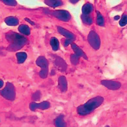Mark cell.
<instances>
[{
  "label": "cell",
  "mask_w": 127,
  "mask_h": 127,
  "mask_svg": "<svg viewBox=\"0 0 127 127\" xmlns=\"http://www.w3.org/2000/svg\"><path fill=\"white\" fill-rule=\"evenodd\" d=\"M4 3L9 6H16L17 3L15 0H1Z\"/></svg>",
  "instance_id": "obj_22"
},
{
  "label": "cell",
  "mask_w": 127,
  "mask_h": 127,
  "mask_svg": "<svg viewBox=\"0 0 127 127\" xmlns=\"http://www.w3.org/2000/svg\"><path fill=\"white\" fill-rule=\"evenodd\" d=\"M6 38L11 43L9 48L11 49V50L13 51L19 50L28 42V39L26 37L14 32L7 33Z\"/></svg>",
  "instance_id": "obj_2"
},
{
  "label": "cell",
  "mask_w": 127,
  "mask_h": 127,
  "mask_svg": "<svg viewBox=\"0 0 127 127\" xmlns=\"http://www.w3.org/2000/svg\"><path fill=\"white\" fill-rule=\"evenodd\" d=\"M50 104L48 102L45 101V102H40L39 104H37V103L35 102L31 103L30 108L32 111H35L37 109H39V110H46V109L50 108Z\"/></svg>",
  "instance_id": "obj_8"
},
{
  "label": "cell",
  "mask_w": 127,
  "mask_h": 127,
  "mask_svg": "<svg viewBox=\"0 0 127 127\" xmlns=\"http://www.w3.org/2000/svg\"><path fill=\"white\" fill-rule=\"evenodd\" d=\"M5 22L6 24L8 26H17L18 24V20L15 17H12V16H9V17L6 18L5 20Z\"/></svg>",
  "instance_id": "obj_12"
},
{
  "label": "cell",
  "mask_w": 127,
  "mask_h": 127,
  "mask_svg": "<svg viewBox=\"0 0 127 127\" xmlns=\"http://www.w3.org/2000/svg\"><path fill=\"white\" fill-rule=\"evenodd\" d=\"M48 5L52 7H56L62 5V1L60 0H44Z\"/></svg>",
  "instance_id": "obj_17"
},
{
  "label": "cell",
  "mask_w": 127,
  "mask_h": 127,
  "mask_svg": "<svg viewBox=\"0 0 127 127\" xmlns=\"http://www.w3.org/2000/svg\"><path fill=\"white\" fill-rule=\"evenodd\" d=\"M105 127H109V126H106Z\"/></svg>",
  "instance_id": "obj_28"
},
{
  "label": "cell",
  "mask_w": 127,
  "mask_h": 127,
  "mask_svg": "<svg viewBox=\"0 0 127 127\" xmlns=\"http://www.w3.org/2000/svg\"><path fill=\"white\" fill-rule=\"evenodd\" d=\"M82 18L84 22L87 24L91 25L93 23V18L89 16H88V15H84V14H83L82 16Z\"/></svg>",
  "instance_id": "obj_21"
},
{
  "label": "cell",
  "mask_w": 127,
  "mask_h": 127,
  "mask_svg": "<svg viewBox=\"0 0 127 127\" xmlns=\"http://www.w3.org/2000/svg\"><path fill=\"white\" fill-rule=\"evenodd\" d=\"M88 42L89 44L95 50H98L99 49L100 46V39L97 33L95 32L94 31H91L88 35Z\"/></svg>",
  "instance_id": "obj_5"
},
{
  "label": "cell",
  "mask_w": 127,
  "mask_h": 127,
  "mask_svg": "<svg viewBox=\"0 0 127 127\" xmlns=\"http://www.w3.org/2000/svg\"><path fill=\"white\" fill-rule=\"evenodd\" d=\"M56 64L58 65V67H59V68H61V70H65L66 67V63H64V61L61 58H57L56 61Z\"/></svg>",
  "instance_id": "obj_19"
},
{
  "label": "cell",
  "mask_w": 127,
  "mask_h": 127,
  "mask_svg": "<svg viewBox=\"0 0 127 127\" xmlns=\"http://www.w3.org/2000/svg\"><path fill=\"white\" fill-rule=\"evenodd\" d=\"M18 31L21 33H22L23 35H30L31 33V30H30V27L27 26V25H20L18 27Z\"/></svg>",
  "instance_id": "obj_14"
},
{
  "label": "cell",
  "mask_w": 127,
  "mask_h": 127,
  "mask_svg": "<svg viewBox=\"0 0 127 127\" xmlns=\"http://www.w3.org/2000/svg\"><path fill=\"white\" fill-rule=\"evenodd\" d=\"M1 95L9 100H14L16 96L14 85L11 83H7L4 89L0 91Z\"/></svg>",
  "instance_id": "obj_3"
},
{
  "label": "cell",
  "mask_w": 127,
  "mask_h": 127,
  "mask_svg": "<svg viewBox=\"0 0 127 127\" xmlns=\"http://www.w3.org/2000/svg\"><path fill=\"white\" fill-rule=\"evenodd\" d=\"M26 20H27V21L28 22H30V23H31V24H32V25L34 24V23H33V22H31V20H30L28 19V18H26Z\"/></svg>",
  "instance_id": "obj_26"
},
{
  "label": "cell",
  "mask_w": 127,
  "mask_h": 127,
  "mask_svg": "<svg viewBox=\"0 0 127 127\" xmlns=\"http://www.w3.org/2000/svg\"><path fill=\"white\" fill-rule=\"evenodd\" d=\"M71 46L72 48V50H73L74 52H75V54H76L77 56H78L79 58H80V57H84L85 59H87V56L85 55L84 51L82 50L80 48H79L76 44L72 43Z\"/></svg>",
  "instance_id": "obj_10"
},
{
  "label": "cell",
  "mask_w": 127,
  "mask_h": 127,
  "mask_svg": "<svg viewBox=\"0 0 127 127\" xmlns=\"http://www.w3.org/2000/svg\"><path fill=\"white\" fill-rule=\"evenodd\" d=\"M104 101L102 96H96L88 100L84 104L78 106L77 112L80 115H87L94 111L96 108L99 107Z\"/></svg>",
  "instance_id": "obj_1"
},
{
  "label": "cell",
  "mask_w": 127,
  "mask_h": 127,
  "mask_svg": "<svg viewBox=\"0 0 127 127\" xmlns=\"http://www.w3.org/2000/svg\"><path fill=\"white\" fill-rule=\"evenodd\" d=\"M79 57L77 56L76 54H72L70 56V61H71L72 63L74 64H76L77 63L79 62Z\"/></svg>",
  "instance_id": "obj_23"
},
{
  "label": "cell",
  "mask_w": 127,
  "mask_h": 127,
  "mask_svg": "<svg viewBox=\"0 0 127 127\" xmlns=\"http://www.w3.org/2000/svg\"><path fill=\"white\" fill-rule=\"evenodd\" d=\"M3 85H4L3 81V80H0V89L3 87Z\"/></svg>",
  "instance_id": "obj_25"
},
{
  "label": "cell",
  "mask_w": 127,
  "mask_h": 127,
  "mask_svg": "<svg viewBox=\"0 0 127 127\" xmlns=\"http://www.w3.org/2000/svg\"><path fill=\"white\" fill-rule=\"evenodd\" d=\"M101 84L108 89L111 90H116L119 89L121 86L120 82H115V81H111V80H103L101 82Z\"/></svg>",
  "instance_id": "obj_7"
},
{
  "label": "cell",
  "mask_w": 127,
  "mask_h": 127,
  "mask_svg": "<svg viewBox=\"0 0 127 127\" xmlns=\"http://www.w3.org/2000/svg\"><path fill=\"white\" fill-rule=\"evenodd\" d=\"M93 10V6L92 4L86 3L82 7V12L84 15H89Z\"/></svg>",
  "instance_id": "obj_15"
},
{
  "label": "cell",
  "mask_w": 127,
  "mask_h": 127,
  "mask_svg": "<svg viewBox=\"0 0 127 127\" xmlns=\"http://www.w3.org/2000/svg\"><path fill=\"white\" fill-rule=\"evenodd\" d=\"M96 23L100 26H104V17L99 12H97V18H96Z\"/></svg>",
  "instance_id": "obj_20"
},
{
  "label": "cell",
  "mask_w": 127,
  "mask_h": 127,
  "mask_svg": "<svg viewBox=\"0 0 127 127\" xmlns=\"http://www.w3.org/2000/svg\"><path fill=\"white\" fill-rule=\"evenodd\" d=\"M127 15H126V14H124L123 16H122L121 20L120 22H119V25H120L121 26L123 27V26H125L126 25H127Z\"/></svg>",
  "instance_id": "obj_24"
},
{
  "label": "cell",
  "mask_w": 127,
  "mask_h": 127,
  "mask_svg": "<svg viewBox=\"0 0 127 127\" xmlns=\"http://www.w3.org/2000/svg\"><path fill=\"white\" fill-rule=\"evenodd\" d=\"M58 30L60 34L63 35L64 37H66L68 40H71V41H74L76 39V37H75V35H74L73 33L69 32V31H68V30H65L64 28H62V27L58 26Z\"/></svg>",
  "instance_id": "obj_9"
},
{
  "label": "cell",
  "mask_w": 127,
  "mask_h": 127,
  "mask_svg": "<svg viewBox=\"0 0 127 127\" xmlns=\"http://www.w3.org/2000/svg\"><path fill=\"white\" fill-rule=\"evenodd\" d=\"M59 87L62 92H64V91H66V89H67V82H66V80L65 77H59Z\"/></svg>",
  "instance_id": "obj_11"
},
{
  "label": "cell",
  "mask_w": 127,
  "mask_h": 127,
  "mask_svg": "<svg viewBox=\"0 0 127 127\" xmlns=\"http://www.w3.org/2000/svg\"><path fill=\"white\" fill-rule=\"evenodd\" d=\"M50 45L52 48V50L54 51H57L59 49V42L58 40V38L56 37H52L50 39Z\"/></svg>",
  "instance_id": "obj_18"
},
{
  "label": "cell",
  "mask_w": 127,
  "mask_h": 127,
  "mask_svg": "<svg viewBox=\"0 0 127 127\" xmlns=\"http://www.w3.org/2000/svg\"><path fill=\"white\" fill-rule=\"evenodd\" d=\"M36 63L41 68L39 75L42 78H46L48 74V61L44 57L40 56L36 61Z\"/></svg>",
  "instance_id": "obj_4"
},
{
  "label": "cell",
  "mask_w": 127,
  "mask_h": 127,
  "mask_svg": "<svg viewBox=\"0 0 127 127\" xmlns=\"http://www.w3.org/2000/svg\"><path fill=\"white\" fill-rule=\"evenodd\" d=\"M52 14L55 17L58 18V19L61 20L62 21L67 22L70 19V14L68 11L64 10H58L52 12Z\"/></svg>",
  "instance_id": "obj_6"
},
{
  "label": "cell",
  "mask_w": 127,
  "mask_h": 127,
  "mask_svg": "<svg viewBox=\"0 0 127 127\" xmlns=\"http://www.w3.org/2000/svg\"><path fill=\"white\" fill-rule=\"evenodd\" d=\"M16 58H17V61L18 63L21 64V63H23L26 61V59H27V56L26 53L25 52H18L16 53Z\"/></svg>",
  "instance_id": "obj_16"
},
{
  "label": "cell",
  "mask_w": 127,
  "mask_h": 127,
  "mask_svg": "<svg viewBox=\"0 0 127 127\" xmlns=\"http://www.w3.org/2000/svg\"><path fill=\"white\" fill-rule=\"evenodd\" d=\"M55 126L56 127H66V123L64 121V116L59 115L55 120Z\"/></svg>",
  "instance_id": "obj_13"
},
{
  "label": "cell",
  "mask_w": 127,
  "mask_h": 127,
  "mask_svg": "<svg viewBox=\"0 0 127 127\" xmlns=\"http://www.w3.org/2000/svg\"><path fill=\"white\" fill-rule=\"evenodd\" d=\"M119 18V16H115V20H118Z\"/></svg>",
  "instance_id": "obj_27"
}]
</instances>
